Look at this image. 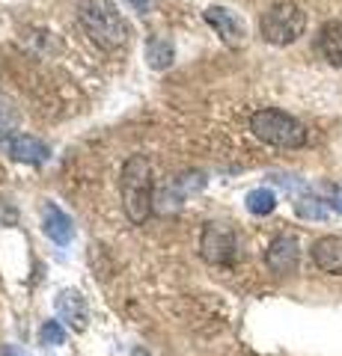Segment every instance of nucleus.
Instances as JSON below:
<instances>
[{
  "mask_svg": "<svg viewBox=\"0 0 342 356\" xmlns=\"http://www.w3.org/2000/svg\"><path fill=\"white\" fill-rule=\"evenodd\" d=\"M119 193L131 222L149 220L155 211V178H152V161L146 154H131L119 172Z\"/></svg>",
  "mask_w": 342,
  "mask_h": 356,
  "instance_id": "1",
  "label": "nucleus"
},
{
  "mask_svg": "<svg viewBox=\"0 0 342 356\" xmlns=\"http://www.w3.org/2000/svg\"><path fill=\"white\" fill-rule=\"evenodd\" d=\"M78 21L86 36L102 48H116L128 36V27L114 0H78Z\"/></svg>",
  "mask_w": 342,
  "mask_h": 356,
  "instance_id": "2",
  "label": "nucleus"
},
{
  "mask_svg": "<svg viewBox=\"0 0 342 356\" xmlns=\"http://www.w3.org/2000/svg\"><path fill=\"white\" fill-rule=\"evenodd\" d=\"M250 131L256 134L262 143L277 149H301L306 143V128L295 116L283 113V110L265 107L250 116Z\"/></svg>",
  "mask_w": 342,
  "mask_h": 356,
  "instance_id": "3",
  "label": "nucleus"
},
{
  "mask_svg": "<svg viewBox=\"0 0 342 356\" xmlns=\"http://www.w3.org/2000/svg\"><path fill=\"white\" fill-rule=\"evenodd\" d=\"M306 30V15L297 3H274L268 13L259 18V33L265 42L271 44H292L304 36Z\"/></svg>",
  "mask_w": 342,
  "mask_h": 356,
  "instance_id": "4",
  "label": "nucleus"
},
{
  "mask_svg": "<svg viewBox=\"0 0 342 356\" xmlns=\"http://www.w3.org/2000/svg\"><path fill=\"white\" fill-rule=\"evenodd\" d=\"M235 250H238V238L233 229L220 226V222H212L205 226L203 232V255L215 264H229L235 259Z\"/></svg>",
  "mask_w": 342,
  "mask_h": 356,
  "instance_id": "5",
  "label": "nucleus"
},
{
  "mask_svg": "<svg viewBox=\"0 0 342 356\" xmlns=\"http://www.w3.org/2000/svg\"><path fill=\"white\" fill-rule=\"evenodd\" d=\"M203 184H205L203 172H185V175L170 178V184H164L161 191H158V196H155L158 199V208L161 211H176L191 193L203 191Z\"/></svg>",
  "mask_w": 342,
  "mask_h": 356,
  "instance_id": "6",
  "label": "nucleus"
},
{
  "mask_svg": "<svg viewBox=\"0 0 342 356\" xmlns=\"http://www.w3.org/2000/svg\"><path fill=\"white\" fill-rule=\"evenodd\" d=\"M297 261H301V247H297L295 235H277L271 241L268 252H265V264H268L274 273H280V276L295 273Z\"/></svg>",
  "mask_w": 342,
  "mask_h": 356,
  "instance_id": "7",
  "label": "nucleus"
},
{
  "mask_svg": "<svg viewBox=\"0 0 342 356\" xmlns=\"http://www.w3.org/2000/svg\"><path fill=\"white\" fill-rule=\"evenodd\" d=\"M42 232H45L54 243H60V247H65V243L75 241L72 217L54 202H45V208H42Z\"/></svg>",
  "mask_w": 342,
  "mask_h": 356,
  "instance_id": "8",
  "label": "nucleus"
},
{
  "mask_svg": "<svg viewBox=\"0 0 342 356\" xmlns=\"http://www.w3.org/2000/svg\"><path fill=\"white\" fill-rule=\"evenodd\" d=\"M203 15H205L208 24L217 30V36L224 39V42H229V44H241V42H244L247 30H244V24H241V18L233 15L229 9H224V6H208Z\"/></svg>",
  "mask_w": 342,
  "mask_h": 356,
  "instance_id": "9",
  "label": "nucleus"
},
{
  "mask_svg": "<svg viewBox=\"0 0 342 356\" xmlns=\"http://www.w3.org/2000/svg\"><path fill=\"white\" fill-rule=\"evenodd\" d=\"M310 255H313V264L318 270L325 273H342V238L339 235H325L318 238L313 247H310Z\"/></svg>",
  "mask_w": 342,
  "mask_h": 356,
  "instance_id": "10",
  "label": "nucleus"
},
{
  "mask_svg": "<svg viewBox=\"0 0 342 356\" xmlns=\"http://www.w3.org/2000/svg\"><path fill=\"white\" fill-rule=\"evenodd\" d=\"M54 309L65 327H72L75 332L86 330V303L78 291H60L57 300H54Z\"/></svg>",
  "mask_w": 342,
  "mask_h": 356,
  "instance_id": "11",
  "label": "nucleus"
},
{
  "mask_svg": "<svg viewBox=\"0 0 342 356\" xmlns=\"http://www.w3.org/2000/svg\"><path fill=\"white\" fill-rule=\"evenodd\" d=\"M6 146H9V154L21 163H45L51 158V149L42 140L30 137V134H15Z\"/></svg>",
  "mask_w": 342,
  "mask_h": 356,
  "instance_id": "12",
  "label": "nucleus"
},
{
  "mask_svg": "<svg viewBox=\"0 0 342 356\" xmlns=\"http://www.w3.org/2000/svg\"><path fill=\"white\" fill-rule=\"evenodd\" d=\"M318 51L330 65L342 69V21H327L318 30Z\"/></svg>",
  "mask_w": 342,
  "mask_h": 356,
  "instance_id": "13",
  "label": "nucleus"
},
{
  "mask_svg": "<svg viewBox=\"0 0 342 356\" xmlns=\"http://www.w3.org/2000/svg\"><path fill=\"white\" fill-rule=\"evenodd\" d=\"M146 60H149L152 69H158V72L170 69L173 60H176L173 39H167V36H149V42H146Z\"/></svg>",
  "mask_w": 342,
  "mask_h": 356,
  "instance_id": "14",
  "label": "nucleus"
},
{
  "mask_svg": "<svg viewBox=\"0 0 342 356\" xmlns=\"http://www.w3.org/2000/svg\"><path fill=\"white\" fill-rule=\"evenodd\" d=\"M18 107L13 104V98L0 95V143H9L18 131Z\"/></svg>",
  "mask_w": 342,
  "mask_h": 356,
  "instance_id": "15",
  "label": "nucleus"
},
{
  "mask_svg": "<svg viewBox=\"0 0 342 356\" xmlns=\"http://www.w3.org/2000/svg\"><path fill=\"white\" fill-rule=\"evenodd\" d=\"M295 211H297V217H304V220H327L330 202H325V199H318V196H297Z\"/></svg>",
  "mask_w": 342,
  "mask_h": 356,
  "instance_id": "16",
  "label": "nucleus"
},
{
  "mask_svg": "<svg viewBox=\"0 0 342 356\" xmlns=\"http://www.w3.org/2000/svg\"><path fill=\"white\" fill-rule=\"evenodd\" d=\"M274 208H277V196H274V191H268V187H259V191L247 193V211L250 214L265 217V214H271Z\"/></svg>",
  "mask_w": 342,
  "mask_h": 356,
  "instance_id": "17",
  "label": "nucleus"
},
{
  "mask_svg": "<svg viewBox=\"0 0 342 356\" xmlns=\"http://www.w3.org/2000/svg\"><path fill=\"white\" fill-rule=\"evenodd\" d=\"M39 339H42V344H51V348H54V344L65 341V330L60 327V321H48V324L39 330Z\"/></svg>",
  "mask_w": 342,
  "mask_h": 356,
  "instance_id": "18",
  "label": "nucleus"
},
{
  "mask_svg": "<svg viewBox=\"0 0 342 356\" xmlns=\"http://www.w3.org/2000/svg\"><path fill=\"white\" fill-rule=\"evenodd\" d=\"M128 6H131V9H137L140 15H146V13H149V6H152V0H128Z\"/></svg>",
  "mask_w": 342,
  "mask_h": 356,
  "instance_id": "19",
  "label": "nucleus"
}]
</instances>
